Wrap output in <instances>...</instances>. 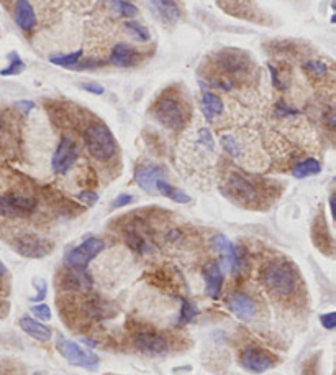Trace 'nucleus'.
<instances>
[{"mask_svg":"<svg viewBox=\"0 0 336 375\" xmlns=\"http://www.w3.org/2000/svg\"><path fill=\"white\" fill-rule=\"evenodd\" d=\"M17 107H18V111L23 114V116H29V114L31 112V109L35 107V104L31 102V100H18Z\"/></svg>","mask_w":336,"mask_h":375,"instance_id":"ea45409f","label":"nucleus"},{"mask_svg":"<svg viewBox=\"0 0 336 375\" xmlns=\"http://www.w3.org/2000/svg\"><path fill=\"white\" fill-rule=\"evenodd\" d=\"M84 141L90 157L99 162H109L117 153V140H115L112 130L102 122H94L87 127Z\"/></svg>","mask_w":336,"mask_h":375,"instance_id":"f03ea898","label":"nucleus"},{"mask_svg":"<svg viewBox=\"0 0 336 375\" xmlns=\"http://www.w3.org/2000/svg\"><path fill=\"white\" fill-rule=\"evenodd\" d=\"M8 273V270L6 267V263L2 262V260H0V278H3Z\"/></svg>","mask_w":336,"mask_h":375,"instance_id":"a19ab883","label":"nucleus"},{"mask_svg":"<svg viewBox=\"0 0 336 375\" xmlns=\"http://www.w3.org/2000/svg\"><path fill=\"white\" fill-rule=\"evenodd\" d=\"M220 144H222V147L225 152H227L230 157L234 158V160H238V158H241L243 157V144L241 141H239L237 137L232 135V134H228V135H222V139H220Z\"/></svg>","mask_w":336,"mask_h":375,"instance_id":"a878e982","label":"nucleus"},{"mask_svg":"<svg viewBox=\"0 0 336 375\" xmlns=\"http://www.w3.org/2000/svg\"><path fill=\"white\" fill-rule=\"evenodd\" d=\"M125 30H127V33L131 36V38L141 41V43H148V41L151 40L150 30L146 29L145 25L138 24V22L128 20L125 24Z\"/></svg>","mask_w":336,"mask_h":375,"instance_id":"c85d7f7f","label":"nucleus"},{"mask_svg":"<svg viewBox=\"0 0 336 375\" xmlns=\"http://www.w3.org/2000/svg\"><path fill=\"white\" fill-rule=\"evenodd\" d=\"M13 18L18 29L30 31L36 25V13L35 8L29 0H17L15 7H13Z\"/></svg>","mask_w":336,"mask_h":375,"instance_id":"6ab92c4d","label":"nucleus"},{"mask_svg":"<svg viewBox=\"0 0 336 375\" xmlns=\"http://www.w3.org/2000/svg\"><path fill=\"white\" fill-rule=\"evenodd\" d=\"M133 201H135V198H133V194H120V196H117V198H115L112 206L115 209H118V208H123V206L131 204Z\"/></svg>","mask_w":336,"mask_h":375,"instance_id":"58836bf2","label":"nucleus"},{"mask_svg":"<svg viewBox=\"0 0 336 375\" xmlns=\"http://www.w3.org/2000/svg\"><path fill=\"white\" fill-rule=\"evenodd\" d=\"M104 3L110 12H113L118 17L133 18L138 15V7L128 2V0H104Z\"/></svg>","mask_w":336,"mask_h":375,"instance_id":"393cba45","label":"nucleus"},{"mask_svg":"<svg viewBox=\"0 0 336 375\" xmlns=\"http://www.w3.org/2000/svg\"><path fill=\"white\" fill-rule=\"evenodd\" d=\"M77 198H79L82 203L87 204V206H92V204H95L97 203V199H99V196L95 194V193H92V191H81L79 194H77Z\"/></svg>","mask_w":336,"mask_h":375,"instance_id":"4c0bfd02","label":"nucleus"},{"mask_svg":"<svg viewBox=\"0 0 336 375\" xmlns=\"http://www.w3.org/2000/svg\"><path fill=\"white\" fill-rule=\"evenodd\" d=\"M228 309L241 321H250L256 314V305L250 296L245 293H233L227 300Z\"/></svg>","mask_w":336,"mask_h":375,"instance_id":"2eb2a0df","label":"nucleus"},{"mask_svg":"<svg viewBox=\"0 0 336 375\" xmlns=\"http://www.w3.org/2000/svg\"><path fill=\"white\" fill-rule=\"evenodd\" d=\"M275 362H278V359H275L271 352L255 344L246 346L245 349L241 351V355H239L241 367L251 374L266 372V370L273 369Z\"/></svg>","mask_w":336,"mask_h":375,"instance_id":"423d86ee","label":"nucleus"},{"mask_svg":"<svg viewBox=\"0 0 336 375\" xmlns=\"http://www.w3.org/2000/svg\"><path fill=\"white\" fill-rule=\"evenodd\" d=\"M218 65L230 75H239L248 70V58L238 49H225L218 54Z\"/></svg>","mask_w":336,"mask_h":375,"instance_id":"dca6fc26","label":"nucleus"},{"mask_svg":"<svg viewBox=\"0 0 336 375\" xmlns=\"http://www.w3.org/2000/svg\"><path fill=\"white\" fill-rule=\"evenodd\" d=\"M296 114H298L297 109L289 107L287 104H284V102H279L278 107H275V116L278 117H291V116H296Z\"/></svg>","mask_w":336,"mask_h":375,"instance_id":"f704fd0d","label":"nucleus"},{"mask_svg":"<svg viewBox=\"0 0 336 375\" xmlns=\"http://www.w3.org/2000/svg\"><path fill=\"white\" fill-rule=\"evenodd\" d=\"M166 178V168L159 167V164L153 163H146L140 164V167L135 170V181L136 185L141 188V190L151 191L156 190V183L159 180H164Z\"/></svg>","mask_w":336,"mask_h":375,"instance_id":"ddd939ff","label":"nucleus"},{"mask_svg":"<svg viewBox=\"0 0 336 375\" xmlns=\"http://www.w3.org/2000/svg\"><path fill=\"white\" fill-rule=\"evenodd\" d=\"M92 277L87 273L86 268H74L69 267V270L64 273L63 285L74 291H89L92 288Z\"/></svg>","mask_w":336,"mask_h":375,"instance_id":"a211bd4d","label":"nucleus"},{"mask_svg":"<svg viewBox=\"0 0 336 375\" xmlns=\"http://www.w3.org/2000/svg\"><path fill=\"white\" fill-rule=\"evenodd\" d=\"M20 328L26 335L33 337V339L40 342H48L51 339L53 331L48 326H45L43 323H40L38 319L31 318V316H22L20 318Z\"/></svg>","mask_w":336,"mask_h":375,"instance_id":"aec40b11","label":"nucleus"},{"mask_svg":"<svg viewBox=\"0 0 336 375\" xmlns=\"http://www.w3.org/2000/svg\"><path fill=\"white\" fill-rule=\"evenodd\" d=\"M210 244L215 252L222 255V260H220L222 268L227 270V272H238L239 267H241V257H239L238 249L234 247L233 242L227 236L217 234L211 237Z\"/></svg>","mask_w":336,"mask_h":375,"instance_id":"6e6552de","label":"nucleus"},{"mask_svg":"<svg viewBox=\"0 0 336 375\" xmlns=\"http://www.w3.org/2000/svg\"><path fill=\"white\" fill-rule=\"evenodd\" d=\"M76 160H77L76 141L72 140L71 137H63L51 160L53 171L58 173V175H66V173L72 168Z\"/></svg>","mask_w":336,"mask_h":375,"instance_id":"1a4fd4ad","label":"nucleus"},{"mask_svg":"<svg viewBox=\"0 0 336 375\" xmlns=\"http://www.w3.org/2000/svg\"><path fill=\"white\" fill-rule=\"evenodd\" d=\"M25 70V63L22 61V58L18 56L17 53H10V58H8V66L6 70L0 71L2 76H15L20 75V72Z\"/></svg>","mask_w":336,"mask_h":375,"instance_id":"7c9ffc66","label":"nucleus"},{"mask_svg":"<svg viewBox=\"0 0 336 375\" xmlns=\"http://www.w3.org/2000/svg\"><path fill=\"white\" fill-rule=\"evenodd\" d=\"M104 249L105 242L102 239H99V237H89V239H86L82 244L67 250L66 257H64V262H66L67 267L87 268V265L97 257Z\"/></svg>","mask_w":336,"mask_h":375,"instance_id":"39448f33","label":"nucleus"},{"mask_svg":"<svg viewBox=\"0 0 336 375\" xmlns=\"http://www.w3.org/2000/svg\"><path fill=\"white\" fill-rule=\"evenodd\" d=\"M303 70H305L310 76H317V77H323L328 72V65L323 61H307L303 65Z\"/></svg>","mask_w":336,"mask_h":375,"instance_id":"473e14b6","label":"nucleus"},{"mask_svg":"<svg viewBox=\"0 0 336 375\" xmlns=\"http://www.w3.org/2000/svg\"><path fill=\"white\" fill-rule=\"evenodd\" d=\"M36 201L30 196L23 194H6L0 196V214L3 216H25L33 213Z\"/></svg>","mask_w":336,"mask_h":375,"instance_id":"9b49d317","label":"nucleus"},{"mask_svg":"<svg viewBox=\"0 0 336 375\" xmlns=\"http://www.w3.org/2000/svg\"><path fill=\"white\" fill-rule=\"evenodd\" d=\"M200 109H202V114H204V117L207 118V121L214 122L215 118L220 117L225 112V104L217 94L209 93V91H207V93L202 94Z\"/></svg>","mask_w":336,"mask_h":375,"instance_id":"412c9836","label":"nucleus"},{"mask_svg":"<svg viewBox=\"0 0 336 375\" xmlns=\"http://www.w3.org/2000/svg\"><path fill=\"white\" fill-rule=\"evenodd\" d=\"M13 249L22 257L43 259L48 254H51L53 244L38 234H22L13 240Z\"/></svg>","mask_w":336,"mask_h":375,"instance_id":"0eeeda50","label":"nucleus"},{"mask_svg":"<svg viewBox=\"0 0 336 375\" xmlns=\"http://www.w3.org/2000/svg\"><path fill=\"white\" fill-rule=\"evenodd\" d=\"M199 316V309L197 306L189 300H182V306L181 311H179V318H177V324H189L192 323L194 319Z\"/></svg>","mask_w":336,"mask_h":375,"instance_id":"c756f323","label":"nucleus"},{"mask_svg":"<svg viewBox=\"0 0 336 375\" xmlns=\"http://www.w3.org/2000/svg\"><path fill=\"white\" fill-rule=\"evenodd\" d=\"M197 145H199L204 152H214L215 140H214V137H211L209 129L199 130V135H197Z\"/></svg>","mask_w":336,"mask_h":375,"instance_id":"2f4dec72","label":"nucleus"},{"mask_svg":"<svg viewBox=\"0 0 336 375\" xmlns=\"http://www.w3.org/2000/svg\"><path fill=\"white\" fill-rule=\"evenodd\" d=\"M31 313L35 314V318L43 319V321H49V319H51V309H49L48 305H35L33 308H31Z\"/></svg>","mask_w":336,"mask_h":375,"instance_id":"72a5a7b5","label":"nucleus"},{"mask_svg":"<svg viewBox=\"0 0 336 375\" xmlns=\"http://www.w3.org/2000/svg\"><path fill=\"white\" fill-rule=\"evenodd\" d=\"M320 171H321V164L319 160L307 158V160H302V162H298L296 167L292 168V176L302 180V178L319 175Z\"/></svg>","mask_w":336,"mask_h":375,"instance_id":"b1692460","label":"nucleus"},{"mask_svg":"<svg viewBox=\"0 0 336 375\" xmlns=\"http://www.w3.org/2000/svg\"><path fill=\"white\" fill-rule=\"evenodd\" d=\"M156 190H158L163 196H166V198L174 201V203H179V204L191 203V196H189L186 191L179 190V188L173 186L171 183H168L166 180H159L158 183H156Z\"/></svg>","mask_w":336,"mask_h":375,"instance_id":"5701e85b","label":"nucleus"},{"mask_svg":"<svg viewBox=\"0 0 336 375\" xmlns=\"http://www.w3.org/2000/svg\"><path fill=\"white\" fill-rule=\"evenodd\" d=\"M205 291L210 298H218L223 286V268L220 262H211L204 270Z\"/></svg>","mask_w":336,"mask_h":375,"instance_id":"f3484780","label":"nucleus"},{"mask_svg":"<svg viewBox=\"0 0 336 375\" xmlns=\"http://www.w3.org/2000/svg\"><path fill=\"white\" fill-rule=\"evenodd\" d=\"M110 61H112V65L120 66V68L133 66L138 61V52L133 47H130V45L118 43V45H115L112 49Z\"/></svg>","mask_w":336,"mask_h":375,"instance_id":"4be33fe9","label":"nucleus"},{"mask_svg":"<svg viewBox=\"0 0 336 375\" xmlns=\"http://www.w3.org/2000/svg\"><path fill=\"white\" fill-rule=\"evenodd\" d=\"M81 89H84L87 91V93H90V94H95V95H100V94H104V86H100L97 84V82H82L81 84Z\"/></svg>","mask_w":336,"mask_h":375,"instance_id":"e433bc0d","label":"nucleus"},{"mask_svg":"<svg viewBox=\"0 0 336 375\" xmlns=\"http://www.w3.org/2000/svg\"><path fill=\"white\" fill-rule=\"evenodd\" d=\"M261 282L268 290V293L273 295L274 298H285V296H291L297 290L298 272L296 265L289 262V260H271L262 268Z\"/></svg>","mask_w":336,"mask_h":375,"instance_id":"f257e3e1","label":"nucleus"},{"mask_svg":"<svg viewBox=\"0 0 336 375\" xmlns=\"http://www.w3.org/2000/svg\"><path fill=\"white\" fill-rule=\"evenodd\" d=\"M151 10L166 25H176L182 17V10L176 0H148Z\"/></svg>","mask_w":336,"mask_h":375,"instance_id":"4468645a","label":"nucleus"},{"mask_svg":"<svg viewBox=\"0 0 336 375\" xmlns=\"http://www.w3.org/2000/svg\"><path fill=\"white\" fill-rule=\"evenodd\" d=\"M2 130H3V121L2 117H0V134H2Z\"/></svg>","mask_w":336,"mask_h":375,"instance_id":"79ce46f5","label":"nucleus"},{"mask_svg":"<svg viewBox=\"0 0 336 375\" xmlns=\"http://www.w3.org/2000/svg\"><path fill=\"white\" fill-rule=\"evenodd\" d=\"M133 344L141 354L150 355V358H159L169 349L168 341L161 335H156V332H140V335L135 336Z\"/></svg>","mask_w":336,"mask_h":375,"instance_id":"f8f14e48","label":"nucleus"},{"mask_svg":"<svg viewBox=\"0 0 336 375\" xmlns=\"http://www.w3.org/2000/svg\"><path fill=\"white\" fill-rule=\"evenodd\" d=\"M320 321H321V326H323L325 329H335L336 328V314L335 311H331V313H325L320 316Z\"/></svg>","mask_w":336,"mask_h":375,"instance_id":"c9c22d12","label":"nucleus"},{"mask_svg":"<svg viewBox=\"0 0 336 375\" xmlns=\"http://www.w3.org/2000/svg\"><path fill=\"white\" fill-rule=\"evenodd\" d=\"M56 344H58L59 354H61L71 365H76V367H82L87 370L97 369L100 360L95 352H92L90 349H86V347L77 344V342L69 341L63 336L58 337Z\"/></svg>","mask_w":336,"mask_h":375,"instance_id":"7ed1b4c3","label":"nucleus"},{"mask_svg":"<svg viewBox=\"0 0 336 375\" xmlns=\"http://www.w3.org/2000/svg\"><path fill=\"white\" fill-rule=\"evenodd\" d=\"M87 308H89V313L94 318L97 319H107L110 316H113V308L112 305H109L107 301L104 300H92L87 303Z\"/></svg>","mask_w":336,"mask_h":375,"instance_id":"bb28decb","label":"nucleus"},{"mask_svg":"<svg viewBox=\"0 0 336 375\" xmlns=\"http://www.w3.org/2000/svg\"><path fill=\"white\" fill-rule=\"evenodd\" d=\"M82 58V49H77V52L67 53V54H56V56L49 58V61L53 65L61 66V68H77Z\"/></svg>","mask_w":336,"mask_h":375,"instance_id":"cd10ccee","label":"nucleus"},{"mask_svg":"<svg viewBox=\"0 0 336 375\" xmlns=\"http://www.w3.org/2000/svg\"><path fill=\"white\" fill-rule=\"evenodd\" d=\"M154 118L166 129L179 130L186 125V112L181 106V102L169 95H164L159 99L154 106Z\"/></svg>","mask_w":336,"mask_h":375,"instance_id":"20e7f679","label":"nucleus"},{"mask_svg":"<svg viewBox=\"0 0 336 375\" xmlns=\"http://www.w3.org/2000/svg\"><path fill=\"white\" fill-rule=\"evenodd\" d=\"M227 191L233 199L239 201V203H255L257 199V188L248 180V178L238 175V173H232L227 178Z\"/></svg>","mask_w":336,"mask_h":375,"instance_id":"9d476101","label":"nucleus"}]
</instances>
